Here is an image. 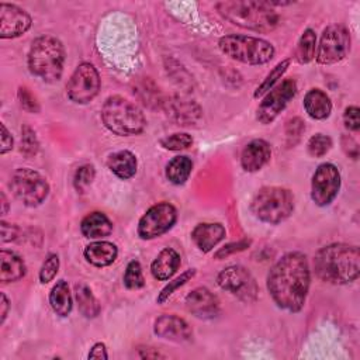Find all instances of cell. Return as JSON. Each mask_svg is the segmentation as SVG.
<instances>
[{
	"instance_id": "cell-19",
	"label": "cell",
	"mask_w": 360,
	"mask_h": 360,
	"mask_svg": "<svg viewBox=\"0 0 360 360\" xmlns=\"http://www.w3.org/2000/svg\"><path fill=\"white\" fill-rule=\"evenodd\" d=\"M271 158V148L264 139L250 141L242 150L240 165L245 172L260 170Z\"/></svg>"
},
{
	"instance_id": "cell-31",
	"label": "cell",
	"mask_w": 360,
	"mask_h": 360,
	"mask_svg": "<svg viewBox=\"0 0 360 360\" xmlns=\"http://www.w3.org/2000/svg\"><path fill=\"white\" fill-rule=\"evenodd\" d=\"M290 62H291V59H284V60H281V62H278L271 70H270V73L264 77V80L257 86V89L255 90V97L257 98V97H262V96H264L266 93H269L276 84H277V82L283 77V75L287 72V69H288V66H290Z\"/></svg>"
},
{
	"instance_id": "cell-15",
	"label": "cell",
	"mask_w": 360,
	"mask_h": 360,
	"mask_svg": "<svg viewBox=\"0 0 360 360\" xmlns=\"http://www.w3.org/2000/svg\"><path fill=\"white\" fill-rule=\"evenodd\" d=\"M31 15L15 4H0V38H17L31 27Z\"/></svg>"
},
{
	"instance_id": "cell-44",
	"label": "cell",
	"mask_w": 360,
	"mask_h": 360,
	"mask_svg": "<svg viewBox=\"0 0 360 360\" xmlns=\"http://www.w3.org/2000/svg\"><path fill=\"white\" fill-rule=\"evenodd\" d=\"M342 145H343V150L346 152L347 156H350L352 159H357L359 146H357V142L352 136H349V135L342 136Z\"/></svg>"
},
{
	"instance_id": "cell-26",
	"label": "cell",
	"mask_w": 360,
	"mask_h": 360,
	"mask_svg": "<svg viewBox=\"0 0 360 360\" xmlns=\"http://www.w3.org/2000/svg\"><path fill=\"white\" fill-rule=\"evenodd\" d=\"M108 169L120 179L128 180L135 176L136 173V156L129 150H118L110 155L107 160Z\"/></svg>"
},
{
	"instance_id": "cell-28",
	"label": "cell",
	"mask_w": 360,
	"mask_h": 360,
	"mask_svg": "<svg viewBox=\"0 0 360 360\" xmlns=\"http://www.w3.org/2000/svg\"><path fill=\"white\" fill-rule=\"evenodd\" d=\"M75 298L79 307L80 314L84 318H96L100 314V304L94 297L93 291L86 284H76L75 285Z\"/></svg>"
},
{
	"instance_id": "cell-22",
	"label": "cell",
	"mask_w": 360,
	"mask_h": 360,
	"mask_svg": "<svg viewBox=\"0 0 360 360\" xmlns=\"http://www.w3.org/2000/svg\"><path fill=\"white\" fill-rule=\"evenodd\" d=\"M83 255L90 264L96 267H105L115 262L118 256V249L112 242L96 240L84 248Z\"/></svg>"
},
{
	"instance_id": "cell-47",
	"label": "cell",
	"mask_w": 360,
	"mask_h": 360,
	"mask_svg": "<svg viewBox=\"0 0 360 360\" xmlns=\"http://www.w3.org/2000/svg\"><path fill=\"white\" fill-rule=\"evenodd\" d=\"M8 308H10L8 298L6 297L4 292H0V325L4 323V321L8 315Z\"/></svg>"
},
{
	"instance_id": "cell-25",
	"label": "cell",
	"mask_w": 360,
	"mask_h": 360,
	"mask_svg": "<svg viewBox=\"0 0 360 360\" xmlns=\"http://www.w3.org/2000/svg\"><path fill=\"white\" fill-rule=\"evenodd\" d=\"M304 108L314 120H325L330 115L332 101L321 89H311L304 97Z\"/></svg>"
},
{
	"instance_id": "cell-48",
	"label": "cell",
	"mask_w": 360,
	"mask_h": 360,
	"mask_svg": "<svg viewBox=\"0 0 360 360\" xmlns=\"http://www.w3.org/2000/svg\"><path fill=\"white\" fill-rule=\"evenodd\" d=\"M0 198H1V215H6L7 211H8V202H7V198H6L4 193L0 194Z\"/></svg>"
},
{
	"instance_id": "cell-9",
	"label": "cell",
	"mask_w": 360,
	"mask_h": 360,
	"mask_svg": "<svg viewBox=\"0 0 360 360\" xmlns=\"http://www.w3.org/2000/svg\"><path fill=\"white\" fill-rule=\"evenodd\" d=\"M217 284L246 304L256 301L259 294L255 277L240 264H232L221 270L217 276Z\"/></svg>"
},
{
	"instance_id": "cell-14",
	"label": "cell",
	"mask_w": 360,
	"mask_h": 360,
	"mask_svg": "<svg viewBox=\"0 0 360 360\" xmlns=\"http://www.w3.org/2000/svg\"><path fill=\"white\" fill-rule=\"evenodd\" d=\"M340 188V173L333 163H322L316 167L311 181V198L319 207L329 205Z\"/></svg>"
},
{
	"instance_id": "cell-45",
	"label": "cell",
	"mask_w": 360,
	"mask_h": 360,
	"mask_svg": "<svg viewBox=\"0 0 360 360\" xmlns=\"http://www.w3.org/2000/svg\"><path fill=\"white\" fill-rule=\"evenodd\" d=\"M0 129H1V146H0V153L6 155L7 152H10L13 149V136L8 132V129L6 128L4 124H0Z\"/></svg>"
},
{
	"instance_id": "cell-24",
	"label": "cell",
	"mask_w": 360,
	"mask_h": 360,
	"mask_svg": "<svg viewBox=\"0 0 360 360\" xmlns=\"http://www.w3.org/2000/svg\"><path fill=\"white\" fill-rule=\"evenodd\" d=\"M24 260L11 250H0V281L3 284L18 281L25 276Z\"/></svg>"
},
{
	"instance_id": "cell-1",
	"label": "cell",
	"mask_w": 360,
	"mask_h": 360,
	"mask_svg": "<svg viewBox=\"0 0 360 360\" xmlns=\"http://www.w3.org/2000/svg\"><path fill=\"white\" fill-rule=\"evenodd\" d=\"M311 283L307 256L290 252L281 256L267 274V290L281 309L300 312L305 304Z\"/></svg>"
},
{
	"instance_id": "cell-20",
	"label": "cell",
	"mask_w": 360,
	"mask_h": 360,
	"mask_svg": "<svg viewBox=\"0 0 360 360\" xmlns=\"http://www.w3.org/2000/svg\"><path fill=\"white\" fill-rule=\"evenodd\" d=\"M225 235L226 231L222 224L202 222L194 226L191 232V239L201 252L207 253L212 250L225 238Z\"/></svg>"
},
{
	"instance_id": "cell-21",
	"label": "cell",
	"mask_w": 360,
	"mask_h": 360,
	"mask_svg": "<svg viewBox=\"0 0 360 360\" xmlns=\"http://www.w3.org/2000/svg\"><path fill=\"white\" fill-rule=\"evenodd\" d=\"M181 263L180 255L173 248L162 249L150 264V273L156 280H169Z\"/></svg>"
},
{
	"instance_id": "cell-32",
	"label": "cell",
	"mask_w": 360,
	"mask_h": 360,
	"mask_svg": "<svg viewBox=\"0 0 360 360\" xmlns=\"http://www.w3.org/2000/svg\"><path fill=\"white\" fill-rule=\"evenodd\" d=\"M124 285L128 290H139L145 285L142 267L138 260H131L124 273Z\"/></svg>"
},
{
	"instance_id": "cell-17",
	"label": "cell",
	"mask_w": 360,
	"mask_h": 360,
	"mask_svg": "<svg viewBox=\"0 0 360 360\" xmlns=\"http://www.w3.org/2000/svg\"><path fill=\"white\" fill-rule=\"evenodd\" d=\"M167 115L179 125H193L201 117V108L194 101L184 96H173L163 101Z\"/></svg>"
},
{
	"instance_id": "cell-11",
	"label": "cell",
	"mask_w": 360,
	"mask_h": 360,
	"mask_svg": "<svg viewBox=\"0 0 360 360\" xmlns=\"http://www.w3.org/2000/svg\"><path fill=\"white\" fill-rule=\"evenodd\" d=\"M100 90V75L94 65L89 62L80 63L72 73L68 84L66 93L70 101L76 104L90 103Z\"/></svg>"
},
{
	"instance_id": "cell-8",
	"label": "cell",
	"mask_w": 360,
	"mask_h": 360,
	"mask_svg": "<svg viewBox=\"0 0 360 360\" xmlns=\"http://www.w3.org/2000/svg\"><path fill=\"white\" fill-rule=\"evenodd\" d=\"M8 186L13 195L27 207L41 205L49 194V184L46 179L30 167L15 169Z\"/></svg>"
},
{
	"instance_id": "cell-10",
	"label": "cell",
	"mask_w": 360,
	"mask_h": 360,
	"mask_svg": "<svg viewBox=\"0 0 360 360\" xmlns=\"http://www.w3.org/2000/svg\"><path fill=\"white\" fill-rule=\"evenodd\" d=\"M350 51V32L345 25L333 24L323 30L318 48L316 62L321 65H333L340 62Z\"/></svg>"
},
{
	"instance_id": "cell-39",
	"label": "cell",
	"mask_w": 360,
	"mask_h": 360,
	"mask_svg": "<svg viewBox=\"0 0 360 360\" xmlns=\"http://www.w3.org/2000/svg\"><path fill=\"white\" fill-rule=\"evenodd\" d=\"M94 176H96V170L93 165H82L80 167H77L73 177L75 187L79 191H83L87 186L91 184V181L94 180Z\"/></svg>"
},
{
	"instance_id": "cell-38",
	"label": "cell",
	"mask_w": 360,
	"mask_h": 360,
	"mask_svg": "<svg viewBox=\"0 0 360 360\" xmlns=\"http://www.w3.org/2000/svg\"><path fill=\"white\" fill-rule=\"evenodd\" d=\"M304 131H305V124L301 118L295 117V118H292L287 122V125H285V138H287L288 148H292L300 142L301 135L304 134Z\"/></svg>"
},
{
	"instance_id": "cell-27",
	"label": "cell",
	"mask_w": 360,
	"mask_h": 360,
	"mask_svg": "<svg viewBox=\"0 0 360 360\" xmlns=\"http://www.w3.org/2000/svg\"><path fill=\"white\" fill-rule=\"evenodd\" d=\"M49 305L52 311L65 318L72 311V295L69 291V285L65 280L56 281V284L51 288L49 292Z\"/></svg>"
},
{
	"instance_id": "cell-42",
	"label": "cell",
	"mask_w": 360,
	"mask_h": 360,
	"mask_svg": "<svg viewBox=\"0 0 360 360\" xmlns=\"http://www.w3.org/2000/svg\"><path fill=\"white\" fill-rule=\"evenodd\" d=\"M343 122L345 127L349 131H359L360 129V110L356 105H349L346 107L343 112Z\"/></svg>"
},
{
	"instance_id": "cell-34",
	"label": "cell",
	"mask_w": 360,
	"mask_h": 360,
	"mask_svg": "<svg viewBox=\"0 0 360 360\" xmlns=\"http://www.w3.org/2000/svg\"><path fill=\"white\" fill-rule=\"evenodd\" d=\"M160 145L167 150H183L193 145V136L187 132H176L162 138Z\"/></svg>"
},
{
	"instance_id": "cell-23",
	"label": "cell",
	"mask_w": 360,
	"mask_h": 360,
	"mask_svg": "<svg viewBox=\"0 0 360 360\" xmlns=\"http://www.w3.org/2000/svg\"><path fill=\"white\" fill-rule=\"evenodd\" d=\"M80 231L89 239H100L112 232V222L104 212L94 211L82 219Z\"/></svg>"
},
{
	"instance_id": "cell-4",
	"label": "cell",
	"mask_w": 360,
	"mask_h": 360,
	"mask_svg": "<svg viewBox=\"0 0 360 360\" xmlns=\"http://www.w3.org/2000/svg\"><path fill=\"white\" fill-rule=\"evenodd\" d=\"M30 72L45 83H55L62 77L65 66L63 44L51 35H42L34 39L28 51Z\"/></svg>"
},
{
	"instance_id": "cell-12",
	"label": "cell",
	"mask_w": 360,
	"mask_h": 360,
	"mask_svg": "<svg viewBox=\"0 0 360 360\" xmlns=\"http://www.w3.org/2000/svg\"><path fill=\"white\" fill-rule=\"evenodd\" d=\"M177 211L167 201L152 205L138 222V235L141 239H153L166 233L176 224Z\"/></svg>"
},
{
	"instance_id": "cell-29",
	"label": "cell",
	"mask_w": 360,
	"mask_h": 360,
	"mask_svg": "<svg viewBox=\"0 0 360 360\" xmlns=\"http://www.w3.org/2000/svg\"><path fill=\"white\" fill-rule=\"evenodd\" d=\"M193 170V162L187 156H176L166 165V177L170 183L180 186L187 181Z\"/></svg>"
},
{
	"instance_id": "cell-37",
	"label": "cell",
	"mask_w": 360,
	"mask_h": 360,
	"mask_svg": "<svg viewBox=\"0 0 360 360\" xmlns=\"http://www.w3.org/2000/svg\"><path fill=\"white\" fill-rule=\"evenodd\" d=\"M59 270V257L56 253H49L45 259V262L41 266L39 270V281L42 284H46L52 281Z\"/></svg>"
},
{
	"instance_id": "cell-13",
	"label": "cell",
	"mask_w": 360,
	"mask_h": 360,
	"mask_svg": "<svg viewBox=\"0 0 360 360\" xmlns=\"http://www.w3.org/2000/svg\"><path fill=\"white\" fill-rule=\"evenodd\" d=\"M295 94L297 83L294 79H284L281 83L276 84L269 93L264 94L263 100L260 101L256 111L257 121L264 125L271 124L287 107V104L295 97Z\"/></svg>"
},
{
	"instance_id": "cell-6",
	"label": "cell",
	"mask_w": 360,
	"mask_h": 360,
	"mask_svg": "<svg viewBox=\"0 0 360 360\" xmlns=\"http://www.w3.org/2000/svg\"><path fill=\"white\" fill-rule=\"evenodd\" d=\"M250 210L253 215L266 224H280L294 211V195L288 188L278 186L262 187L253 197Z\"/></svg>"
},
{
	"instance_id": "cell-18",
	"label": "cell",
	"mask_w": 360,
	"mask_h": 360,
	"mask_svg": "<svg viewBox=\"0 0 360 360\" xmlns=\"http://www.w3.org/2000/svg\"><path fill=\"white\" fill-rule=\"evenodd\" d=\"M153 330L158 336L173 342H186L193 336V330L188 323L173 314H165L156 318Z\"/></svg>"
},
{
	"instance_id": "cell-46",
	"label": "cell",
	"mask_w": 360,
	"mask_h": 360,
	"mask_svg": "<svg viewBox=\"0 0 360 360\" xmlns=\"http://www.w3.org/2000/svg\"><path fill=\"white\" fill-rule=\"evenodd\" d=\"M89 359H108L105 345L104 343H96L89 352Z\"/></svg>"
},
{
	"instance_id": "cell-16",
	"label": "cell",
	"mask_w": 360,
	"mask_h": 360,
	"mask_svg": "<svg viewBox=\"0 0 360 360\" xmlns=\"http://www.w3.org/2000/svg\"><path fill=\"white\" fill-rule=\"evenodd\" d=\"M186 307L194 316L211 319L219 312V300L207 287H197L186 297Z\"/></svg>"
},
{
	"instance_id": "cell-30",
	"label": "cell",
	"mask_w": 360,
	"mask_h": 360,
	"mask_svg": "<svg viewBox=\"0 0 360 360\" xmlns=\"http://www.w3.org/2000/svg\"><path fill=\"white\" fill-rule=\"evenodd\" d=\"M316 49V35L315 31L307 28L298 39L297 49H295V59L300 63H308L315 58Z\"/></svg>"
},
{
	"instance_id": "cell-36",
	"label": "cell",
	"mask_w": 360,
	"mask_h": 360,
	"mask_svg": "<svg viewBox=\"0 0 360 360\" xmlns=\"http://www.w3.org/2000/svg\"><path fill=\"white\" fill-rule=\"evenodd\" d=\"M39 149V142L35 135V131L30 125L21 128V153L27 158L35 156Z\"/></svg>"
},
{
	"instance_id": "cell-43",
	"label": "cell",
	"mask_w": 360,
	"mask_h": 360,
	"mask_svg": "<svg viewBox=\"0 0 360 360\" xmlns=\"http://www.w3.org/2000/svg\"><path fill=\"white\" fill-rule=\"evenodd\" d=\"M20 232L21 229L14 225V224H8L6 221H1L0 222V239L3 243H7V242H13L15 239L20 238Z\"/></svg>"
},
{
	"instance_id": "cell-3",
	"label": "cell",
	"mask_w": 360,
	"mask_h": 360,
	"mask_svg": "<svg viewBox=\"0 0 360 360\" xmlns=\"http://www.w3.org/2000/svg\"><path fill=\"white\" fill-rule=\"evenodd\" d=\"M215 8L225 20L245 30L269 32L278 24V14L267 1H219Z\"/></svg>"
},
{
	"instance_id": "cell-40",
	"label": "cell",
	"mask_w": 360,
	"mask_h": 360,
	"mask_svg": "<svg viewBox=\"0 0 360 360\" xmlns=\"http://www.w3.org/2000/svg\"><path fill=\"white\" fill-rule=\"evenodd\" d=\"M252 240L250 239H240L238 242H231L222 248H219L215 253H214V257L221 260V259H225L233 253H238V252H242L245 249H248L250 246Z\"/></svg>"
},
{
	"instance_id": "cell-33",
	"label": "cell",
	"mask_w": 360,
	"mask_h": 360,
	"mask_svg": "<svg viewBox=\"0 0 360 360\" xmlns=\"http://www.w3.org/2000/svg\"><path fill=\"white\" fill-rule=\"evenodd\" d=\"M194 276H195V269H188V270L183 271V273H181L179 277H176L174 280L169 281V283L160 290V292H159V295H158V298H156V302H158V304H163L177 288L183 287V285H184L187 281H190Z\"/></svg>"
},
{
	"instance_id": "cell-5",
	"label": "cell",
	"mask_w": 360,
	"mask_h": 360,
	"mask_svg": "<svg viewBox=\"0 0 360 360\" xmlns=\"http://www.w3.org/2000/svg\"><path fill=\"white\" fill-rule=\"evenodd\" d=\"M101 121L108 131L120 136L141 134L146 120L141 108L122 96H110L101 107Z\"/></svg>"
},
{
	"instance_id": "cell-7",
	"label": "cell",
	"mask_w": 360,
	"mask_h": 360,
	"mask_svg": "<svg viewBox=\"0 0 360 360\" xmlns=\"http://www.w3.org/2000/svg\"><path fill=\"white\" fill-rule=\"evenodd\" d=\"M218 46L224 55L246 65H263L274 56V46L269 41L250 35H225Z\"/></svg>"
},
{
	"instance_id": "cell-2",
	"label": "cell",
	"mask_w": 360,
	"mask_h": 360,
	"mask_svg": "<svg viewBox=\"0 0 360 360\" xmlns=\"http://www.w3.org/2000/svg\"><path fill=\"white\" fill-rule=\"evenodd\" d=\"M314 270L316 277L325 283H352L360 274L359 248L347 243H332L323 246L314 257Z\"/></svg>"
},
{
	"instance_id": "cell-35",
	"label": "cell",
	"mask_w": 360,
	"mask_h": 360,
	"mask_svg": "<svg viewBox=\"0 0 360 360\" xmlns=\"http://www.w3.org/2000/svg\"><path fill=\"white\" fill-rule=\"evenodd\" d=\"M332 148V139L330 136L325 135V134H315L309 138L307 149L308 153L314 158H321L323 155H326Z\"/></svg>"
},
{
	"instance_id": "cell-41",
	"label": "cell",
	"mask_w": 360,
	"mask_h": 360,
	"mask_svg": "<svg viewBox=\"0 0 360 360\" xmlns=\"http://www.w3.org/2000/svg\"><path fill=\"white\" fill-rule=\"evenodd\" d=\"M18 100L21 107L28 111V112H38L39 111V104L35 98V96L27 89V87H18Z\"/></svg>"
}]
</instances>
